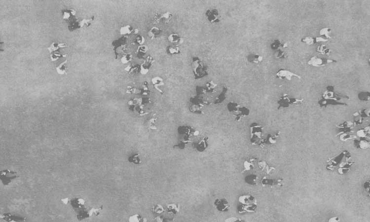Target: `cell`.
Here are the masks:
<instances>
[{
  "instance_id": "6da1fadb",
  "label": "cell",
  "mask_w": 370,
  "mask_h": 222,
  "mask_svg": "<svg viewBox=\"0 0 370 222\" xmlns=\"http://www.w3.org/2000/svg\"><path fill=\"white\" fill-rule=\"evenodd\" d=\"M347 95L337 94L335 92L334 87L328 86L326 90L323 93L322 99L318 101V104L321 108L326 107L329 105H347L344 102H340L343 99H348Z\"/></svg>"
},
{
  "instance_id": "7a4b0ae2",
  "label": "cell",
  "mask_w": 370,
  "mask_h": 222,
  "mask_svg": "<svg viewBox=\"0 0 370 222\" xmlns=\"http://www.w3.org/2000/svg\"><path fill=\"white\" fill-rule=\"evenodd\" d=\"M238 212L240 214L252 213L257 208V201L253 196L250 194L241 195L238 199Z\"/></svg>"
},
{
  "instance_id": "3957f363",
  "label": "cell",
  "mask_w": 370,
  "mask_h": 222,
  "mask_svg": "<svg viewBox=\"0 0 370 222\" xmlns=\"http://www.w3.org/2000/svg\"><path fill=\"white\" fill-rule=\"evenodd\" d=\"M264 127L258 123H252L250 125V142L252 145L260 147L264 145Z\"/></svg>"
},
{
  "instance_id": "277c9868",
  "label": "cell",
  "mask_w": 370,
  "mask_h": 222,
  "mask_svg": "<svg viewBox=\"0 0 370 222\" xmlns=\"http://www.w3.org/2000/svg\"><path fill=\"white\" fill-rule=\"evenodd\" d=\"M192 68L196 79L203 78L208 75L207 68L204 66L201 60L198 57H193Z\"/></svg>"
},
{
  "instance_id": "5b68a950",
  "label": "cell",
  "mask_w": 370,
  "mask_h": 222,
  "mask_svg": "<svg viewBox=\"0 0 370 222\" xmlns=\"http://www.w3.org/2000/svg\"><path fill=\"white\" fill-rule=\"evenodd\" d=\"M303 101V99H299L296 98H290L288 95L284 94L280 96L277 104L279 105L278 109L280 108H287L290 106L294 105H299L302 104Z\"/></svg>"
},
{
  "instance_id": "8992f818",
  "label": "cell",
  "mask_w": 370,
  "mask_h": 222,
  "mask_svg": "<svg viewBox=\"0 0 370 222\" xmlns=\"http://www.w3.org/2000/svg\"><path fill=\"white\" fill-rule=\"evenodd\" d=\"M337 61L335 60L329 59H322L317 56H312L311 57L308 62L307 64L312 67H319L324 66L328 64L335 63Z\"/></svg>"
},
{
  "instance_id": "52a82bcc",
  "label": "cell",
  "mask_w": 370,
  "mask_h": 222,
  "mask_svg": "<svg viewBox=\"0 0 370 222\" xmlns=\"http://www.w3.org/2000/svg\"><path fill=\"white\" fill-rule=\"evenodd\" d=\"M207 20L211 24L219 23L220 21V14L217 9H208L205 13Z\"/></svg>"
},
{
  "instance_id": "ba28073f",
  "label": "cell",
  "mask_w": 370,
  "mask_h": 222,
  "mask_svg": "<svg viewBox=\"0 0 370 222\" xmlns=\"http://www.w3.org/2000/svg\"><path fill=\"white\" fill-rule=\"evenodd\" d=\"M276 77L281 79H286L291 81L293 78H297L301 79V77L297 74L288 70L281 69L276 73Z\"/></svg>"
},
{
  "instance_id": "9c48e42d",
  "label": "cell",
  "mask_w": 370,
  "mask_h": 222,
  "mask_svg": "<svg viewBox=\"0 0 370 222\" xmlns=\"http://www.w3.org/2000/svg\"><path fill=\"white\" fill-rule=\"evenodd\" d=\"M18 177V174L14 171L8 170L1 171V179L4 185H8L10 184L12 180Z\"/></svg>"
},
{
  "instance_id": "30bf717a",
  "label": "cell",
  "mask_w": 370,
  "mask_h": 222,
  "mask_svg": "<svg viewBox=\"0 0 370 222\" xmlns=\"http://www.w3.org/2000/svg\"><path fill=\"white\" fill-rule=\"evenodd\" d=\"M214 205L215 208L220 212H227L229 211L230 207V205L228 200L224 198L217 199L214 201Z\"/></svg>"
},
{
  "instance_id": "8fae6325",
  "label": "cell",
  "mask_w": 370,
  "mask_h": 222,
  "mask_svg": "<svg viewBox=\"0 0 370 222\" xmlns=\"http://www.w3.org/2000/svg\"><path fill=\"white\" fill-rule=\"evenodd\" d=\"M354 123L353 122L348 120L337 125V128L340 130L341 134H350L353 132L354 128Z\"/></svg>"
},
{
  "instance_id": "7c38bea8",
  "label": "cell",
  "mask_w": 370,
  "mask_h": 222,
  "mask_svg": "<svg viewBox=\"0 0 370 222\" xmlns=\"http://www.w3.org/2000/svg\"><path fill=\"white\" fill-rule=\"evenodd\" d=\"M154 61L155 60L152 56H147L145 61L140 65L139 72L140 73L143 75L147 74Z\"/></svg>"
},
{
  "instance_id": "4fadbf2b",
  "label": "cell",
  "mask_w": 370,
  "mask_h": 222,
  "mask_svg": "<svg viewBox=\"0 0 370 222\" xmlns=\"http://www.w3.org/2000/svg\"><path fill=\"white\" fill-rule=\"evenodd\" d=\"M209 140V137L208 136H205L195 144L194 147L199 152H203L206 150L208 148Z\"/></svg>"
},
{
  "instance_id": "5bb4252c",
  "label": "cell",
  "mask_w": 370,
  "mask_h": 222,
  "mask_svg": "<svg viewBox=\"0 0 370 222\" xmlns=\"http://www.w3.org/2000/svg\"><path fill=\"white\" fill-rule=\"evenodd\" d=\"M301 41H302V42L306 43L307 45L311 46V45H315V43H319V42H326L328 41V40L326 38L321 37H306L304 38H303L301 40Z\"/></svg>"
},
{
  "instance_id": "9a60e30c",
  "label": "cell",
  "mask_w": 370,
  "mask_h": 222,
  "mask_svg": "<svg viewBox=\"0 0 370 222\" xmlns=\"http://www.w3.org/2000/svg\"><path fill=\"white\" fill-rule=\"evenodd\" d=\"M262 185L264 186H282L283 184V180L281 179H270V178H268L266 177H264L262 179L261 181Z\"/></svg>"
},
{
  "instance_id": "2e32d148",
  "label": "cell",
  "mask_w": 370,
  "mask_h": 222,
  "mask_svg": "<svg viewBox=\"0 0 370 222\" xmlns=\"http://www.w3.org/2000/svg\"><path fill=\"white\" fill-rule=\"evenodd\" d=\"M250 114V110L249 108L246 107H240L238 112L234 115V119L237 122H239L242 120V119L248 117Z\"/></svg>"
},
{
  "instance_id": "e0dca14e",
  "label": "cell",
  "mask_w": 370,
  "mask_h": 222,
  "mask_svg": "<svg viewBox=\"0 0 370 222\" xmlns=\"http://www.w3.org/2000/svg\"><path fill=\"white\" fill-rule=\"evenodd\" d=\"M280 135V131H278L274 134H267L266 138L264 139V144L269 145H273L277 143V140Z\"/></svg>"
},
{
  "instance_id": "ac0fdd59",
  "label": "cell",
  "mask_w": 370,
  "mask_h": 222,
  "mask_svg": "<svg viewBox=\"0 0 370 222\" xmlns=\"http://www.w3.org/2000/svg\"><path fill=\"white\" fill-rule=\"evenodd\" d=\"M168 41L170 43L176 44V46L180 45L183 42V39L177 33H171L168 36Z\"/></svg>"
},
{
  "instance_id": "d6986e66",
  "label": "cell",
  "mask_w": 370,
  "mask_h": 222,
  "mask_svg": "<svg viewBox=\"0 0 370 222\" xmlns=\"http://www.w3.org/2000/svg\"><path fill=\"white\" fill-rule=\"evenodd\" d=\"M354 143L357 148L361 150H365L370 147V142L364 139H355Z\"/></svg>"
},
{
  "instance_id": "ffe728a7",
  "label": "cell",
  "mask_w": 370,
  "mask_h": 222,
  "mask_svg": "<svg viewBox=\"0 0 370 222\" xmlns=\"http://www.w3.org/2000/svg\"><path fill=\"white\" fill-rule=\"evenodd\" d=\"M370 135V126L365 127L357 130L356 135L360 139H366L369 138Z\"/></svg>"
},
{
  "instance_id": "44dd1931",
  "label": "cell",
  "mask_w": 370,
  "mask_h": 222,
  "mask_svg": "<svg viewBox=\"0 0 370 222\" xmlns=\"http://www.w3.org/2000/svg\"><path fill=\"white\" fill-rule=\"evenodd\" d=\"M247 59L251 63L260 64L263 61L264 58L261 55L251 54L247 56Z\"/></svg>"
},
{
  "instance_id": "7402d4cb",
  "label": "cell",
  "mask_w": 370,
  "mask_h": 222,
  "mask_svg": "<svg viewBox=\"0 0 370 222\" xmlns=\"http://www.w3.org/2000/svg\"><path fill=\"white\" fill-rule=\"evenodd\" d=\"M257 160L256 159L253 158L250 159V160H245L243 163V170L242 172H244L246 171H249L252 170L254 168V161Z\"/></svg>"
},
{
  "instance_id": "603a6c76",
  "label": "cell",
  "mask_w": 370,
  "mask_h": 222,
  "mask_svg": "<svg viewBox=\"0 0 370 222\" xmlns=\"http://www.w3.org/2000/svg\"><path fill=\"white\" fill-rule=\"evenodd\" d=\"M258 165L260 170L265 171L267 174L270 173L272 170L275 169L274 167L269 166L266 161H265V160H260L258 161Z\"/></svg>"
},
{
  "instance_id": "cb8c5ba5",
  "label": "cell",
  "mask_w": 370,
  "mask_h": 222,
  "mask_svg": "<svg viewBox=\"0 0 370 222\" xmlns=\"http://www.w3.org/2000/svg\"><path fill=\"white\" fill-rule=\"evenodd\" d=\"M162 32V30L161 29L157 27H153L148 31V35L151 40H154L159 37Z\"/></svg>"
},
{
  "instance_id": "d4e9b609",
  "label": "cell",
  "mask_w": 370,
  "mask_h": 222,
  "mask_svg": "<svg viewBox=\"0 0 370 222\" xmlns=\"http://www.w3.org/2000/svg\"><path fill=\"white\" fill-rule=\"evenodd\" d=\"M270 47L272 50H277L281 49H285L288 47V45L286 42H282L279 40L274 41L270 45Z\"/></svg>"
},
{
  "instance_id": "484cf974",
  "label": "cell",
  "mask_w": 370,
  "mask_h": 222,
  "mask_svg": "<svg viewBox=\"0 0 370 222\" xmlns=\"http://www.w3.org/2000/svg\"><path fill=\"white\" fill-rule=\"evenodd\" d=\"M228 92V88L227 87H224L221 93L216 98L214 103L215 104H220L224 102L227 98V94Z\"/></svg>"
},
{
  "instance_id": "4316f807",
  "label": "cell",
  "mask_w": 370,
  "mask_h": 222,
  "mask_svg": "<svg viewBox=\"0 0 370 222\" xmlns=\"http://www.w3.org/2000/svg\"><path fill=\"white\" fill-rule=\"evenodd\" d=\"M240 107L241 106L238 103L234 102H230L227 105L228 111L233 113V115L235 114L238 112Z\"/></svg>"
},
{
  "instance_id": "83f0119b",
  "label": "cell",
  "mask_w": 370,
  "mask_h": 222,
  "mask_svg": "<svg viewBox=\"0 0 370 222\" xmlns=\"http://www.w3.org/2000/svg\"><path fill=\"white\" fill-rule=\"evenodd\" d=\"M259 177L255 174H250L246 176L245 178V181L248 185L252 186H256L258 184V180Z\"/></svg>"
},
{
  "instance_id": "f1b7e54d",
  "label": "cell",
  "mask_w": 370,
  "mask_h": 222,
  "mask_svg": "<svg viewBox=\"0 0 370 222\" xmlns=\"http://www.w3.org/2000/svg\"><path fill=\"white\" fill-rule=\"evenodd\" d=\"M166 208L169 213L177 214L179 212L180 207L178 204H170L167 205Z\"/></svg>"
},
{
  "instance_id": "f546056e",
  "label": "cell",
  "mask_w": 370,
  "mask_h": 222,
  "mask_svg": "<svg viewBox=\"0 0 370 222\" xmlns=\"http://www.w3.org/2000/svg\"><path fill=\"white\" fill-rule=\"evenodd\" d=\"M207 92L210 93H214L216 91L217 84L214 81H210L206 83L205 87Z\"/></svg>"
},
{
  "instance_id": "4dcf8cb0",
  "label": "cell",
  "mask_w": 370,
  "mask_h": 222,
  "mask_svg": "<svg viewBox=\"0 0 370 222\" xmlns=\"http://www.w3.org/2000/svg\"><path fill=\"white\" fill-rule=\"evenodd\" d=\"M134 28L130 25H126L122 26L120 30V34L123 36L130 35L133 33Z\"/></svg>"
},
{
  "instance_id": "1f68e13d",
  "label": "cell",
  "mask_w": 370,
  "mask_h": 222,
  "mask_svg": "<svg viewBox=\"0 0 370 222\" xmlns=\"http://www.w3.org/2000/svg\"><path fill=\"white\" fill-rule=\"evenodd\" d=\"M166 52L170 55H173L180 54L181 50L178 46H170L166 48Z\"/></svg>"
},
{
  "instance_id": "d6a6232c",
  "label": "cell",
  "mask_w": 370,
  "mask_h": 222,
  "mask_svg": "<svg viewBox=\"0 0 370 222\" xmlns=\"http://www.w3.org/2000/svg\"><path fill=\"white\" fill-rule=\"evenodd\" d=\"M316 50L319 54L322 55H329L331 53V50L324 45H321L318 46L316 48Z\"/></svg>"
},
{
  "instance_id": "836d02e7",
  "label": "cell",
  "mask_w": 370,
  "mask_h": 222,
  "mask_svg": "<svg viewBox=\"0 0 370 222\" xmlns=\"http://www.w3.org/2000/svg\"><path fill=\"white\" fill-rule=\"evenodd\" d=\"M353 117L354 119V125H361L363 123V119L361 113H360V111H356L353 114Z\"/></svg>"
},
{
  "instance_id": "e575fe53",
  "label": "cell",
  "mask_w": 370,
  "mask_h": 222,
  "mask_svg": "<svg viewBox=\"0 0 370 222\" xmlns=\"http://www.w3.org/2000/svg\"><path fill=\"white\" fill-rule=\"evenodd\" d=\"M139 68H140V65L130 64L127 67H125L124 70L127 72H128L129 74L131 75H133L136 74V72L139 70Z\"/></svg>"
},
{
  "instance_id": "d590c367",
  "label": "cell",
  "mask_w": 370,
  "mask_h": 222,
  "mask_svg": "<svg viewBox=\"0 0 370 222\" xmlns=\"http://www.w3.org/2000/svg\"><path fill=\"white\" fill-rule=\"evenodd\" d=\"M148 50V48L145 45H142L138 46L137 50L136 51V54L138 57L139 58H142L143 56L147 53Z\"/></svg>"
},
{
  "instance_id": "8d00e7d4",
  "label": "cell",
  "mask_w": 370,
  "mask_h": 222,
  "mask_svg": "<svg viewBox=\"0 0 370 222\" xmlns=\"http://www.w3.org/2000/svg\"><path fill=\"white\" fill-rule=\"evenodd\" d=\"M172 14L169 12H166V13H164L161 14V15H160L159 19L162 21L164 23H167L169 22L170 20L172 19Z\"/></svg>"
},
{
  "instance_id": "74e56055",
  "label": "cell",
  "mask_w": 370,
  "mask_h": 222,
  "mask_svg": "<svg viewBox=\"0 0 370 222\" xmlns=\"http://www.w3.org/2000/svg\"><path fill=\"white\" fill-rule=\"evenodd\" d=\"M152 83L156 88L160 86H163L164 84V80L161 77H159V76H157V77L153 78L152 79Z\"/></svg>"
},
{
  "instance_id": "f35d334b",
  "label": "cell",
  "mask_w": 370,
  "mask_h": 222,
  "mask_svg": "<svg viewBox=\"0 0 370 222\" xmlns=\"http://www.w3.org/2000/svg\"><path fill=\"white\" fill-rule=\"evenodd\" d=\"M331 33V30L328 28H324L320 30L319 35L320 37H324L326 38L327 40L331 38L330 34Z\"/></svg>"
},
{
  "instance_id": "ab89813d",
  "label": "cell",
  "mask_w": 370,
  "mask_h": 222,
  "mask_svg": "<svg viewBox=\"0 0 370 222\" xmlns=\"http://www.w3.org/2000/svg\"><path fill=\"white\" fill-rule=\"evenodd\" d=\"M358 99L360 100L363 101H367L370 100V93L368 91H363L358 93Z\"/></svg>"
},
{
  "instance_id": "60d3db41",
  "label": "cell",
  "mask_w": 370,
  "mask_h": 222,
  "mask_svg": "<svg viewBox=\"0 0 370 222\" xmlns=\"http://www.w3.org/2000/svg\"><path fill=\"white\" fill-rule=\"evenodd\" d=\"M203 106L201 105L193 104V105L191 106L190 108L191 112H194L195 113H197L198 114H203V112L202 111V107Z\"/></svg>"
},
{
  "instance_id": "b9f144b4",
  "label": "cell",
  "mask_w": 370,
  "mask_h": 222,
  "mask_svg": "<svg viewBox=\"0 0 370 222\" xmlns=\"http://www.w3.org/2000/svg\"><path fill=\"white\" fill-rule=\"evenodd\" d=\"M274 55L276 59H285L288 57L286 52L281 50H276V52H275Z\"/></svg>"
},
{
  "instance_id": "7bdbcfd3",
  "label": "cell",
  "mask_w": 370,
  "mask_h": 222,
  "mask_svg": "<svg viewBox=\"0 0 370 222\" xmlns=\"http://www.w3.org/2000/svg\"><path fill=\"white\" fill-rule=\"evenodd\" d=\"M132 59L133 56L131 54H125L121 57V62L123 64H126L130 62Z\"/></svg>"
},
{
  "instance_id": "ee69618b",
  "label": "cell",
  "mask_w": 370,
  "mask_h": 222,
  "mask_svg": "<svg viewBox=\"0 0 370 222\" xmlns=\"http://www.w3.org/2000/svg\"><path fill=\"white\" fill-rule=\"evenodd\" d=\"M152 211H153L154 213L157 214H161L162 213L165 212V209L164 207L160 204H157L155 205L153 207L152 209Z\"/></svg>"
},
{
  "instance_id": "f6af8a7d",
  "label": "cell",
  "mask_w": 370,
  "mask_h": 222,
  "mask_svg": "<svg viewBox=\"0 0 370 222\" xmlns=\"http://www.w3.org/2000/svg\"><path fill=\"white\" fill-rule=\"evenodd\" d=\"M67 60H66L65 62H63L59 66L57 67L56 70L58 73L59 74H64L66 72V63H67Z\"/></svg>"
},
{
  "instance_id": "bcb514c9",
  "label": "cell",
  "mask_w": 370,
  "mask_h": 222,
  "mask_svg": "<svg viewBox=\"0 0 370 222\" xmlns=\"http://www.w3.org/2000/svg\"><path fill=\"white\" fill-rule=\"evenodd\" d=\"M142 217L140 215L134 214L129 218V222H141Z\"/></svg>"
},
{
  "instance_id": "7dc6e473",
  "label": "cell",
  "mask_w": 370,
  "mask_h": 222,
  "mask_svg": "<svg viewBox=\"0 0 370 222\" xmlns=\"http://www.w3.org/2000/svg\"><path fill=\"white\" fill-rule=\"evenodd\" d=\"M135 43L137 44L138 46L144 45L145 42V39L143 36L141 35H137L135 38Z\"/></svg>"
},
{
  "instance_id": "c3c4849f",
  "label": "cell",
  "mask_w": 370,
  "mask_h": 222,
  "mask_svg": "<svg viewBox=\"0 0 370 222\" xmlns=\"http://www.w3.org/2000/svg\"><path fill=\"white\" fill-rule=\"evenodd\" d=\"M356 137L352 135V134H341L340 136V140L343 141H346L349 139H355Z\"/></svg>"
},
{
  "instance_id": "681fc988",
  "label": "cell",
  "mask_w": 370,
  "mask_h": 222,
  "mask_svg": "<svg viewBox=\"0 0 370 222\" xmlns=\"http://www.w3.org/2000/svg\"><path fill=\"white\" fill-rule=\"evenodd\" d=\"M225 222H248L245 220L238 217H232L226 220Z\"/></svg>"
},
{
  "instance_id": "f907efd6",
  "label": "cell",
  "mask_w": 370,
  "mask_h": 222,
  "mask_svg": "<svg viewBox=\"0 0 370 222\" xmlns=\"http://www.w3.org/2000/svg\"><path fill=\"white\" fill-rule=\"evenodd\" d=\"M196 91L197 94L198 95H204L207 93L205 87H197L196 88Z\"/></svg>"
},
{
  "instance_id": "816d5d0a",
  "label": "cell",
  "mask_w": 370,
  "mask_h": 222,
  "mask_svg": "<svg viewBox=\"0 0 370 222\" xmlns=\"http://www.w3.org/2000/svg\"><path fill=\"white\" fill-rule=\"evenodd\" d=\"M93 18L90 19H87V20L84 19L83 20H82V21L80 22L81 28L83 27L85 25H87V26H89L91 24V22L93 20Z\"/></svg>"
},
{
  "instance_id": "f5cc1de1",
  "label": "cell",
  "mask_w": 370,
  "mask_h": 222,
  "mask_svg": "<svg viewBox=\"0 0 370 222\" xmlns=\"http://www.w3.org/2000/svg\"><path fill=\"white\" fill-rule=\"evenodd\" d=\"M155 221L156 222H166V219L163 216H159L156 217Z\"/></svg>"
},
{
  "instance_id": "db71d44e",
  "label": "cell",
  "mask_w": 370,
  "mask_h": 222,
  "mask_svg": "<svg viewBox=\"0 0 370 222\" xmlns=\"http://www.w3.org/2000/svg\"><path fill=\"white\" fill-rule=\"evenodd\" d=\"M339 221L340 219L338 217H335L331 218L328 222H339Z\"/></svg>"
},
{
  "instance_id": "11a10c76",
  "label": "cell",
  "mask_w": 370,
  "mask_h": 222,
  "mask_svg": "<svg viewBox=\"0 0 370 222\" xmlns=\"http://www.w3.org/2000/svg\"><path fill=\"white\" fill-rule=\"evenodd\" d=\"M139 32V30L138 29L135 28L134 29L133 34H137Z\"/></svg>"
},
{
  "instance_id": "9f6ffc18",
  "label": "cell",
  "mask_w": 370,
  "mask_h": 222,
  "mask_svg": "<svg viewBox=\"0 0 370 222\" xmlns=\"http://www.w3.org/2000/svg\"><path fill=\"white\" fill-rule=\"evenodd\" d=\"M148 222L147 219H146V218H144V217H142V220H141V222Z\"/></svg>"
}]
</instances>
